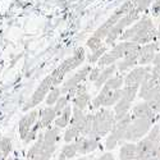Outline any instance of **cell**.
I'll return each mask as SVG.
<instances>
[{
    "instance_id": "52a82bcc",
    "label": "cell",
    "mask_w": 160,
    "mask_h": 160,
    "mask_svg": "<svg viewBox=\"0 0 160 160\" xmlns=\"http://www.w3.org/2000/svg\"><path fill=\"white\" fill-rule=\"evenodd\" d=\"M132 115L128 114L126 115L124 118H122L121 121H117L112 132L108 135V137H106V141H105V148L108 150H113L117 148L118 143H121L124 141V136H126V132L132 122Z\"/></svg>"
},
{
    "instance_id": "ab89813d",
    "label": "cell",
    "mask_w": 160,
    "mask_h": 160,
    "mask_svg": "<svg viewBox=\"0 0 160 160\" xmlns=\"http://www.w3.org/2000/svg\"><path fill=\"white\" fill-rule=\"evenodd\" d=\"M156 18H158V22H159V23H160V14H159V16H158V17H156Z\"/></svg>"
},
{
    "instance_id": "8992f818",
    "label": "cell",
    "mask_w": 160,
    "mask_h": 160,
    "mask_svg": "<svg viewBox=\"0 0 160 160\" xmlns=\"http://www.w3.org/2000/svg\"><path fill=\"white\" fill-rule=\"evenodd\" d=\"M140 14H141V13L135 8V9H132L127 16H124L122 19H119L118 23L110 30L109 35L106 36L105 45H112V44H114L115 40L121 38V36L123 35V32L126 31V28L127 27H131L133 23H136L140 19Z\"/></svg>"
},
{
    "instance_id": "83f0119b",
    "label": "cell",
    "mask_w": 160,
    "mask_h": 160,
    "mask_svg": "<svg viewBox=\"0 0 160 160\" xmlns=\"http://www.w3.org/2000/svg\"><path fill=\"white\" fill-rule=\"evenodd\" d=\"M79 136H81L79 131H78L76 127L69 126L68 128L65 129V132H64V141H65L67 143H71L72 141H76Z\"/></svg>"
},
{
    "instance_id": "3957f363",
    "label": "cell",
    "mask_w": 160,
    "mask_h": 160,
    "mask_svg": "<svg viewBox=\"0 0 160 160\" xmlns=\"http://www.w3.org/2000/svg\"><path fill=\"white\" fill-rule=\"evenodd\" d=\"M140 46L141 45L131 42V41H121L119 44H117L112 50L105 52V54L99 59L98 65L99 67H109V65L117 64V60L123 59L128 52H131L132 50H135Z\"/></svg>"
},
{
    "instance_id": "5b68a950",
    "label": "cell",
    "mask_w": 160,
    "mask_h": 160,
    "mask_svg": "<svg viewBox=\"0 0 160 160\" xmlns=\"http://www.w3.org/2000/svg\"><path fill=\"white\" fill-rule=\"evenodd\" d=\"M155 122L149 121V119H140V118L132 119V122L126 132L124 141L126 142H138L140 140L148 136V133L150 132Z\"/></svg>"
},
{
    "instance_id": "e575fe53",
    "label": "cell",
    "mask_w": 160,
    "mask_h": 160,
    "mask_svg": "<svg viewBox=\"0 0 160 160\" xmlns=\"http://www.w3.org/2000/svg\"><path fill=\"white\" fill-rule=\"evenodd\" d=\"M98 160H115V158H114V155L112 152H105L101 156H99Z\"/></svg>"
},
{
    "instance_id": "2e32d148",
    "label": "cell",
    "mask_w": 160,
    "mask_h": 160,
    "mask_svg": "<svg viewBox=\"0 0 160 160\" xmlns=\"http://www.w3.org/2000/svg\"><path fill=\"white\" fill-rule=\"evenodd\" d=\"M37 117L38 113L36 110L30 112L28 114H26L19 122V136L22 140H26L28 136V133L31 132V129L35 127V124L37 123Z\"/></svg>"
},
{
    "instance_id": "d6a6232c",
    "label": "cell",
    "mask_w": 160,
    "mask_h": 160,
    "mask_svg": "<svg viewBox=\"0 0 160 160\" xmlns=\"http://www.w3.org/2000/svg\"><path fill=\"white\" fill-rule=\"evenodd\" d=\"M106 45H102L100 49H98V50H95V51H92V55L90 57V62L91 63H95V62H99V59L105 54L106 52Z\"/></svg>"
},
{
    "instance_id": "cb8c5ba5",
    "label": "cell",
    "mask_w": 160,
    "mask_h": 160,
    "mask_svg": "<svg viewBox=\"0 0 160 160\" xmlns=\"http://www.w3.org/2000/svg\"><path fill=\"white\" fill-rule=\"evenodd\" d=\"M77 148H76V145L74 142H71V143H67L63 146V149H62V152L59 155V159L58 160H64V159H73L76 155H77Z\"/></svg>"
},
{
    "instance_id": "8fae6325",
    "label": "cell",
    "mask_w": 160,
    "mask_h": 160,
    "mask_svg": "<svg viewBox=\"0 0 160 160\" xmlns=\"http://www.w3.org/2000/svg\"><path fill=\"white\" fill-rule=\"evenodd\" d=\"M159 51H160V44L158 41L141 45L140 52H138V65H142V67L150 65V63H152L155 55Z\"/></svg>"
},
{
    "instance_id": "4dcf8cb0",
    "label": "cell",
    "mask_w": 160,
    "mask_h": 160,
    "mask_svg": "<svg viewBox=\"0 0 160 160\" xmlns=\"http://www.w3.org/2000/svg\"><path fill=\"white\" fill-rule=\"evenodd\" d=\"M12 149H13V143H12V140L10 138L4 137V138L0 140V151L4 154L5 158L12 152Z\"/></svg>"
},
{
    "instance_id": "f1b7e54d",
    "label": "cell",
    "mask_w": 160,
    "mask_h": 160,
    "mask_svg": "<svg viewBox=\"0 0 160 160\" xmlns=\"http://www.w3.org/2000/svg\"><path fill=\"white\" fill-rule=\"evenodd\" d=\"M68 100H69V96L68 95H64V96H60L59 100L55 102L54 110L57 113V117H59L63 113V110L67 108V106H68Z\"/></svg>"
},
{
    "instance_id": "44dd1931",
    "label": "cell",
    "mask_w": 160,
    "mask_h": 160,
    "mask_svg": "<svg viewBox=\"0 0 160 160\" xmlns=\"http://www.w3.org/2000/svg\"><path fill=\"white\" fill-rule=\"evenodd\" d=\"M132 102L126 100V99H121L115 105H114V114H115V121H121L122 118H124L126 115L129 114V109H131Z\"/></svg>"
},
{
    "instance_id": "7402d4cb",
    "label": "cell",
    "mask_w": 160,
    "mask_h": 160,
    "mask_svg": "<svg viewBox=\"0 0 160 160\" xmlns=\"http://www.w3.org/2000/svg\"><path fill=\"white\" fill-rule=\"evenodd\" d=\"M40 117H41L40 118V126H41V128H49L50 124L54 122V119L57 117L54 106H48V108H45L44 110H41Z\"/></svg>"
},
{
    "instance_id": "74e56055",
    "label": "cell",
    "mask_w": 160,
    "mask_h": 160,
    "mask_svg": "<svg viewBox=\"0 0 160 160\" xmlns=\"http://www.w3.org/2000/svg\"><path fill=\"white\" fill-rule=\"evenodd\" d=\"M158 126H159V128H160V117H159V121H158V123H156Z\"/></svg>"
},
{
    "instance_id": "9c48e42d",
    "label": "cell",
    "mask_w": 160,
    "mask_h": 160,
    "mask_svg": "<svg viewBox=\"0 0 160 160\" xmlns=\"http://www.w3.org/2000/svg\"><path fill=\"white\" fill-rule=\"evenodd\" d=\"M90 72H91V67L90 65H85L83 68L77 71L71 78H68L63 83V86L60 87L62 92H63V94H65V95L71 94L72 91H74L79 85L82 83V81H85V79L87 78V76H90Z\"/></svg>"
},
{
    "instance_id": "d590c367",
    "label": "cell",
    "mask_w": 160,
    "mask_h": 160,
    "mask_svg": "<svg viewBox=\"0 0 160 160\" xmlns=\"http://www.w3.org/2000/svg\"><path fill=\"white\" fill-rule=\"evenodd\" d=\"M156 30H158V40H160V23H159V26L156 27Z\"/></svg>"
},
{
    "instance_id": "b9f144b4",
    "label": "cell",
    "mask_w": 160,
    "mask_h": 160,
    "mask_svg": "<svg viewBox=\"0 0 160 160\" xmlns=\"http://www.w3.org/2000/svg\"><path fill=\"white\" fill-rule=\"evenodd\" d=\"M27 160H32V159H27Z\"/></svg>"
},
{
    "instance_id": "484cf974",
    "label": "cell",
    "mask_w": 160,
    "mask_h": 160,
    "mask_svg": "<svg viewBox=\"0 0 160 160\" xmlns=\"http://www.w3.org/2000/svg\"><path fill=\"white\" fill-rule=\"evenodd\" d=\"M123 86H124V78L121 76H117V77H112L102 87H105L106 90H122Z\"/></svg>"
},
{
    "instance_id": "ba28073f",
    "label": "cell",
    "mask_w": 160,
    "mask_h": 160,
    "mask_svg": "<svg viewBox=\"0 0 160 160\" xmlns=\"http://www.w3.org/2000/svg\"><path fill=\"white\" fill-rule=\"evenodd\" d=\"M121 99L122 90H106L105 87H101L99 95L92 100V108H110V106H114Z\"/></svg>"
},
{
    "instance_id": "836d02e7",
    "label": "cell",
    "mask_w": 160,
    "mask_h": 160,
    "mask_svg": "<svg viewBox=\"0 0 160 160\" xmlns=\"http://www.w3.org/2000/svg\"><path fill=\"white\" fill-rule=\"evenodd\" d=\"M100 73H101V69L100 68H95V69H91V72H90V79L91 81H96V79L99 78V76H100Z\"/></svg>"
},
{
    "instance_id": "603a6c76",
    "label": "cell",
    "mask_w": 160,
    "mask_h": 160,
    "mask_svg": "<svg viewBox=\"0 0 160 160\" xmlns=\"http://www.w3.org/2000/svg\"><path fill=\"white\" fill-rule=\"evenodd\" d=\"M72 114H73V108L71 105H68L67 108L63 110V113L55 119V127L58 128H65L68 124H71V119H72Z\"/></svg>"
},
{
    "instance_id": "e0dca14e",
    "label": "cell",
    "mask_w": 160,
    "mask_h": 160,
    "mask_svg": "<svg viewBox=\"0 0 160 160\" xmlns=\"http://www.w3.org/2000/svg\"><path fill=\"white\" fill-rule=\"evenodd\" d=\"M141 48V46H140ZM140 48L132 50L131 52L117 63V68L119 72H127L129 69H133L138 64V52H140Z\"/></svg>"
},
{
    "instance_id": "ffe728a7",
    "label": "cell",
    "mask_w": 160,
    "mask_h": 160,
    "mask_svg": "<svg viewBox=\"0 0 160 160\" xmlns=\"http://www.w3.org/2000/svg\"><path fill=\"white\" fill-rule=\"evenodd\" d=\"M117 69H118V68H117V64H113V65H109V67H105V68L101 71L99 78L94 82V83H95V87H96V88H101V87H102V86H104V85L113 77V74L115 73Z\"/></svg>"
},
{
    "instance_id": "8d00e7d4",
    "label": "cell",
    "mask_w": 160,
    "mask_h": 160,
    "mask_svg": "<svg viewBox=\"0 0 160 160\" xmlns=\"http://www.w3.org/2000/svg\"><path fill=\"white\" fill-rule=\"evenodd\" d=\"M0 160H7V159H5V156H4V154H3L2 151H0Z\"/></svg>"
},
{
    "instance_id": "f35d334b",
    "label": "cell",
    "mask_w": 160,
    "mask_h": 160,
    "mask_svg": "<svg viewBox=\"0 0 160 160\" xmlns=\"http://www.w3.org/2000/svg\"><path fill=\"white\" fill-rule=\"evenodd\" d=\"M77 160H87L86 158H79V159H77Z\"/></svg>"
},
{
    "instance_id": "9a60e30c",
    "label": "cell",
    "mask_w": 160,
    "mask_h": 160,
    "mask_svg": "<svg viewBox=\"0 0 160 160\" xmlns=\"http://www.w3.org/2000/svg\"><path fill=\"white\" fill-rule=\"evenodd\" d=\"M42 135H44V150L54 154V151L57 149V142L60 136V128L49 127Z\"/></svg>"
},
{
    "instance_id": "7c38bea8",
    "label": "cell",
    "mask_w": 160,
    "mask_h": 160,
    "mask_svg": "<svg viewBox=\"0 0 160 160\" xmlns=\"http://www.w3.org/2000/svg\"><path fill=\"white\" fill-rule=\"evenodd\" d=\"M150 69H151L150 65L135 67V68L131 69L129 73L124 77V86H137V87H140Z\"/></svg>"
},
{
    "instance_id": "277c9868",
    "label": "cell",
    "mask_w": 160,
    "mask_h": 160,
    "mask_svg": "<svg viewBox=\"0 0 160 160\" xmlns=\"http://www.w3.org/2000/svg\"><path fill=\"white\" fill-rule=\"evenodd\" d=\"M85 60V50L82 48H79L76 50V52L68 59H65L58 68L51 73V77H52V81H54V87L60 85L63 82V79H64V76L73 71L74 68H77L78 65H81Z\"/></svg>"
},
{
    "instance_id": "4fadbf2b",
    "label": "cell",
    "mask_w": 160,
    "mask_h": 160,
    "mask_svg": "<svg viewBox=\"0 0 160 160\" xmlns=\"http://www.w3.org/2000/svg\"><path fill=\"white\" fill-rule=\"evenodd\" d=\"M131 115H132L133 119L140 118V119H149V121H152V122L159 121V115L150 108V105L146 102V101L137 102V104L132 108Z\"/></svg>"
},
{
    "instance_id": "30bf717a",
    "label": "cell",
    "mask_w": 160,
    "mask_h": 160,
    "mask_svg": "<svg viewBox=\"0 0 160 160\" xmlns=\"http://www.w3.org/2000/svg\"><path fill=\"white\" fill-rule=\"evenodd\" d=\"M52 87H54V81H52L51 74H49L44 78V81L38 85V87L33 92V95L31 96V100H30V104L27 105V108H35L36 105H38L48 96V94L50 92V90Z\"/></svg>"
},
{
    "instance_id": "d6986e66",
    "label": "cell",
    "mask_w": 160,
    "mask_h": 160,
    "mask_svg": "<svg viewBox=\"0 0 160 160\" xmlns=\"http://www.w3.org/2000/svg\"><path fill=\"white\" fill-rule=\"evenodd\" d=\"M119 159L121 160H136L137 159V143L124 142L119 150Z\"/></svg>"
},
{
    "instance_id": "6da1fadb",
    "label": "cell",
    "mask_w": 160,
    "mask_h": 160,
    "mask_svg": "<svg viewBox=\"0 0 160 160\" xmlns=\"http://www.w3.org/2000/svg\"><path fill=\"white\" fill-rule=\"evenodd\" d=\"M121 41H131L138 45H146L158 41V30L149 17H142L133 23L121 36Z\"/></svg>"
},
{
    "instance_id": "5bb4252c",
    "label": "cell",
    "mask_w": 160,
    "mask_h": 160,
    "mask_svg": "<svg viewBox=\"0 0 160 160\" xmlns=\"http://www.w3.org/2000/svg\"><path fill=\"white\" fill-rule=\"evenodd\" d=\"M99 140L100 138L88 137V136H79L74 141V145L77 148V152L81 154V155H85V154H90L92 151H95L99 148Z\"/></svg>"
},
{
    "instance_id": "f546056e",
    "label": "cell",
    "mask_w": 160,
    "mask_h": 160,
    "mask_svg": "<svg viewBox=\"0 0 160 160\" xmlns=\"http://www.w3.org/2000/svg\"><path fill=\"white\" fill-rule=\"evenodd\" d=\"M131 2L133 3V5H135V8L142 13V12H146L149 8H151L152 3L155 2V0H131Z\"/></svg>"
},
{
    "instance_id": "7a4b0ae2",
    "label": "cell",
    "mask_w": 160,
    "mask_h": 160,
    "mask_svg": "<svg viewBox=\"0 0 160 160\" xmlns=\"http://www.w3.org/2000/svg\"><path fill=\"white\" fill-rule=\"evenodd\" d=\"M115 114L114 110L109 108H101L94 114V126H92V132L88 137L101 138L112 132L115 124Z\"/></svg>"
},
{
    "instance_id": "4316f807",
    "label": "cell",
    "mask_w": 160,
    "mask_h": 160,
    "mask_svg": "<svg viewBox=\"0 0 160 160\" xmlns=\"http://www.w3.org/2000/svg\"><path fill=\"white\" fill-rule=\"evenodd\" d=\"M60 95H62V88L58 87V86L52 87V88L50 90V92L48 94V96H46V101H45L46 105H48V106H54L55 102L59 100Z\"/></svg>"
},
{
    "instance_id": "1f68e13d",
    "label": "cell",
    "mask_w": 160,
    "mask_h": 160,
    "mask_svg": "<svg viewBox=\"0 0 160 160\" xmlns=\"http://www.w3.org/2000/svg\"><path fill=\"white\" fill-rule=\"evenodd\" d=\"M87 46L92 51H95V50H98V49H100L102 46V40L99 38V37H96V36H91L88 38V41H87Z\"/></svg>"
},
{
    "instance_id": "60d3db41",
    "label": "cell",
    "mask_w": 160,
    "mask_h": 160,
    "mask_svg": "<svg viewBox=\"0 0 160 160\" xmlns=\"http://www.w3.org/2000/svg\"><path fill=\"white\" fill-rule=\"evenodd\" d=\"M7 160H13V159H10V158H9V159H7Z\"/></svg>"
},
{
    "instance_id": "ac0fdd59",
    "label": "cell",
    "mask_w": 160,
    "mask_h": 160,
    "mask_svg": "<svg viewBox=\"0 0 160 160\" xmlns=\"http://www.w3.org/2000/svg\"><path fill=\"white\" fill-rule=\"evenodd\" d=\"M90 102V95L87 94L86 87L83 85H79L74 90V96H73V106L78 108L81 110H85Z\"/></svg>"
},
{
    "instance_id": "7bdbcfd3",
    "label": "cell",
    "mask_w": 160,
    "mask_h": 160,
    "mask_svg": "<svg viewBox=\"0 0 160 160\" xmlns=\"http://www.w3.org/2000/svg\"><path fill=\"white\" fill-rule=\"evenodd\" d=\"M64 160H68V159H64Z\"/></svg>"
},
{
    "instance_id": "d4e9b609",
    "label": "cell",
    "mask_w": 160,
    "mask_h": 160,
    "mask_svg": "<svg viewBox=\"0 0 160 160\" xmlns=\"http://www.w3.org/2000/svg\"><path fill=\"white\" fill-rule=\"evenodd\" d=\"M138 90H140V87H137V86H124L122 88V98L133 102L136 96L138 95Z\"/></svg>"
}]
</instances>
